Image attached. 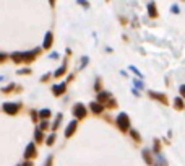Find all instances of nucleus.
Returning a JSON list of instances; mask_svg holds the SVG:
<instances>
[{"instance_id":"nucleus-1","label":"nucleus","mask_w":185,"mask_h":166,"mask_svg":"<svg viewBox=\"0 0 185 166\" xmlns=\"http://www.w3.org/2000/svg\"><path fill=\"white\" fill-rule=\"evenodd\" d=\"M117 125H119V129H122V130H127V129L130 127V119L125 113L117 116Z\"/></svg>"},{"instance_id":"nucleus-2","label":"nucleus","mask_w":185,"mask_h":166,"mask_svg":"<svg viewBox=\"0 0 185 166\" xmlns=\"http://www.w3.org/2000/svg\"><path fill=\"white\" fill-rule=\"evenodd\" d=\"M73 114L78 117V119H83L84 116H86V109H84V106L83 104H75V108H73Z\"/></svg>"},{"instance_id":"nucleus-3","label":"nucleus","mask_w":185,"mask_h":166,"mask_svg":"<svg viewBox=\"0 0 185 166\" xmlns=\"http://www.w3.org/2000/svg\"><path fill=\"white\" fill-rule=\"evenodd\" d=\"M4 109H5V113H8V114H15L18 111V104H15V103H5Z\"/></svg>"},{"instance_id":"nucleus-4","label":"nucleus","mask_w":185,"mask_h":166,"mask_svg":"<svg viewBox=\"0 0 185 166\" xmlns=\"http://www.w3.org/2000/svg\"><path fill=\"white\" fill-rule=\"evenodd\" d=\"M34 155H36V148H34V145H33V143H29V145H28V148H26V152H25V158H26V160H29V158H33Z\"/></svg>"},{"instance_id":"nucleus-5","label":"nucleus","mask_w":185,"mask_h":166,"mask_svg":"<svg viewBox=\"0 0 185 166\" xmlns=\"http://www.w3.org/2000/svg\"><path fill=\"white\" fill-rule=\"evenodd\" d=\"M148 15H150L151 18H156L157 16V11H156V5H154V2H150V4H148Z\"/></svg>"},{"instance_id":"nucleus-6","label":"nucleus","mask_w":185,"mask_h":166,"mask_svg":"<svg viewBox=\"0 0 185 166\" xmlns=\"http://www.w3.org/2000/svg\"><path fill=\"white\" fill-rule=\"evenodd\" d=\"M75 129H77V120H72V122H70V125H68V127H67V130H65V135H67V137L73 135Z\"/></svg>"},{"instance_id":"nucleus-7","label":"nucleus","mask_w":185,"mask_h":166,"mask_svg":"<svg viewBox=\"0 0 185 166\" xmlns=\"http://www.w3.org/2000/svg\"><path fill=\"white\" fill-rule=\"evenodd\" d=\"M89 108L93 109V113H96V114L102 113V106L99 104V103H91V104H89Z\"/></svg>"},{"instance_id":"nucleus-8","label":"nucleus","mask_w":185,"mask_h":166,"mask_svg":"<svg viewBox=\"0 0 185 166\" xmlns=\"http://www.w3.org/2000/svg\"><path fill=\"white\" fill-rule=\"evenodd\" d=\"M150 95L153 96V98H156V99H159V101H162V103H164V104H166V103H167V99H166V96L162 95V93H161V95H159V93H154V91H151Z\"/></svg>"},{"instance_id":"nucleus-9","label":"nucleus","mask_w":185,"mask_h":166,"mask_svg":"<svg viewBox=\"0 0 185 166\" xmlns=\"http://www.w3.org/2000/svg\"><path fill=\"white\" fill-rule=\"evenodd\" d=\"M50 44H52V33H47L44 39V47L47 49V47H50Z\"/></svg>"},{"instance_id":"nucleus-10","label":"nucleus","mask_w":185,"mask_h":166,"mask_svg":"<svg viewBox=\"0 0 185 166\" xmlns=\"http://www.w3.org/2000/svg\"><path fill=\"white\" fill-rule=\"evenodd\" d=\"M63 91H65V83H60V85L54 86V93L55 95H62Z\"/></svg>"},{"instance_id":"nucleus-11","label":"nucleus","mask_w":185,"mask_h":166,"mask_svg":"<svg viewBox=\"0 0 185 166\" xmlns=\"http://www.w3.org/2000/svg\"><path fill=\"white\" fill-rule=\"evenodd\" d=\"M98 98H99V101H107V99L111 98V95H109V93H106V91H101Z\"/></svg>"},{"instance_id":"nucleus-12","label":"nucleus","mask_w":185,"mask_h":166,"mask_svg":"<svg viewBox=\"0 0 185 166\" xmlns=\"http://www.w3.org/2000/svg\"><path fill=\"white\" fill-rule=\"evenodd\" d=\"M11 57H13L15 62H20V60H23V54H21V52H15Z\"/></svg>"},{"instance_id":"nucleus-13","label":"nucleus","mask_w":185,"mask_h":166,"mask_svg":"<svg viewBox=\"0 0 185 166\" xmlns=\"http://www.w3.org/2000/svg\"><path fill=\"white\" fill-rule=\"evenodd\" d=\"M174 104L179 108V109H184V103H182V99H179V98H175L174 99Z\"/></svg>"},{"instance_id":"nucleus-14","label":"nucleus","mask_w":185,"mask_h":166,"mask_svg":"<svg viewBox=\"0 0 185 166\" xmlns=\"http://www.w3.org/2000/svg\"><path fill=\"white\" fill-rule=\"evenodd\" d=\"M39 116H41V117H49L50 116V111L49 109H44V111H41V113H39Z\"/></svg>"},{"instance_id":"nucleus-15","label":"nucleus","mask_w":185,"mask_h":166,"mask_svg":"<svg viewBox=\"0 0 185 166\" xmlns=\"http://www.w3.org/2000/svg\"><path fill=\"white\" fill-rule=\"evenodd\" d=\"M63 72H65V65H63V67H60V68H59V70H57V72H55V77H60V75H62V73H63Z\"/></svg>"},{"instance_id":"nucleus-16","label":"nucleus","mask_w":185,"mask_h":166,"mask_svg":"<svg viewBox=\"0 0 185 166\" xmlns=\"http://www.w3.org/2000/svg\"><path fill=\"white\" fill-rule=\"evenodd\" d=\"M36 140H38V142L42 140V132L41 130H36Z\"/></svg>"},{"instance_id":"nucleus-17","label":"nucleus","mask_w":185,"mask_h":166,"mask_svg":"<svg viewBox=\"0 0 185 166\" xmlns=\"http://www.w3.org/2000/svg\"><path fill=\"white\" fill-rule=\"evenodd\" d=\"M78 4H80V5H83L84 8H88V7H89V4H88V0H78Z\"/></svg>"},{"instance_id":"nucleus-18","label":"nucleus","mask_w":185,"mask_h":166,"mask_svg":"<svg viewBox=\"0 0 185 166\" xmlns=\"http://www.w3.org/2000/svg\"><path fill=\"white\" fill-rule=\"evenodd\" d=\"M130 134H132V137L135 138V140H140V135H138V132H136V130H132Z\"/></svg>"},{"instance_id":"nucleus-19","label":"nucleus","mask_w":185,"mask_h":166,"mask_svg":"<svg viewBox=\"0 0 185 166\" xmlns=\"http://www.w3.org/2000/svg\"><path fill=\"white\" fill-rule=\"evenodd\" d=\"M143 156H145V160H146V163H151V156L148 152H143Z\"/></svg>"},{"instance_id":"nucleus-20","label":"nucleus","mask_w":185,"mask_h":166,"mask_svg":"<svg viewBox=\"0 0 185 166\" xmlns=\"http://www.w3.org/2000/svg\"><path fill=\"white\" fill-rule=\"evenodd\" d=\"M54 140H55V137H54V135H50V137L47 138V143H49V145H52V143H54Z\"/></svg>"},{"instance_id":"nucleus-21","label":"nucleus","mask_w":185,"mask_h":166,"mask_svg":"<svg viewBox=\"0 0 185 166\" xmlns=\"http://www.w3.org/2000/svg\"><path fill=\"white\" fill-rule=\"evenodd\" d=\"M180 95L185 98V85H182V86H180Z\"/></svg>"},{"instance_id":"nucleus-22","label":"nucleus","mask_w":185,"mask_h":166,"mask_svg":"<svg viewBox=\"0 0 185 166\" xmlns=\"http://www.w3.org/2000/svg\"><path fill=\"white\" fill-rule=\"evenodd\" d=\"M130 70H132V72H133V73H136V75H140V77H141V73H140V72H138V70H136V68H135V67H130Z\"/></svg>"},{"instance_id":"nucleus-23","label":"nucleus","mask_w":185,"mask_h":166,"mask_svg":"<svg viewBox=\"0 0 185 166\" xmlns=\"http://www.w3.org/2000/svg\"><path fill=\"white\" fill-rule=\"evenodd\" d=\"M171 10H172V11H174V13H179V8H177V7H172V8H171Z\"/></svg>"},{"instance_id":"nucleus-24","label":"nucleus","mask_w":185,"mask_h":166,"mask_svg":"<svg viewBox=\"0 0 185 166\" xmlns=\"http://www.w3.org/2000/svg\"><path fill=\"white\" fill-rule=\"evenodd\" d=\"M4 59H5V56H4V54H0V62H2Z\"/></svg>"},{"instance_id":"nucleus-25","label":"nucleus","mask_w":185,"mask_h":166,"mask_svg":"<svg viewBox=\"0 0 185 166\" xmlns=\"http://www.w3.org/2000/svg\"><path fill=\"white\" fill-rule=\"evenodd\" d=\"M23 166H33V165H31V163H29V161H26V163H25V165H23Z\"/></svg>"},{"instance_id":"nucleus-26","label":"nucleus","mask_w":185,"mask_h":166,"mask_svg":"<svg viewBox=\"0 0 185 166\" xmlns=\"http://www.w3.org/2000/svg\"><path fill=\"white\" fill-rule=\"evenodd\" d=\"M54 2H55V0H50V5H54Z\"/></svg>"}]
</instances>
